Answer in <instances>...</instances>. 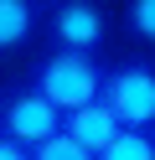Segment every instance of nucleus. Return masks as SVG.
I'll return each mask as SVG.
<instances>
[{
    "mask_svg": "<svg viewBox=\"0 0 155 160\" xmlns=\"http://www.w3.org/2000/svg\"><path fill=\"white\" fill-rule=\"evenodd\" d=\"M103 72L109 62H98V52H67V47H47L36 62L26 67V83L62 114L98 103L103 98Z\"/></svg>",
    "mask_w": 155,
    "mask_h": 160,
    "instance_id": "obj_1",
    "label": "nucleus"
},
{
    "mask_svg": "<svg viewBox=\"0 0 155 160\" xmlns=\"http://www.w3.org/2000/svg\"><path fill=\"white\" fill-rule=\"evenodd\" d=\"M103 103L124 119V129L155 134V57L150 52L114 57L109 72H103Z\"/></svg>",
    "mask_w": 155,
    "mask_h": 160,
    "instance_id": "obj_2",
    "label": "nucleus"
},
{
    "mask_svg": "<svg viewBox=\"0 0 155 160\" xmlns=\"http://www.w3.org/2000/svg\"><path fill=\"white\" fill-rule=\"evenodd\" d=\"M62 124H67V114L52 108L31 83H16V88L0 93V134L21 139L26 150H36V145H47L52 134H62Z\"/></svg>",
    "mask_w": 155,
    "mask_h": 160,
    "instance_id": "obj_3",
    "label": "nucleus"
},
{
    "mask_svg": "<svg viewBox=\"0 0 155 160\" xmlns=\"http://www.w3.org/2000/svg\"><path fill=\"white\" fill-rule=\"evenodd\" d=\"M47 36L67 52H98L109 42V11L98 0H57L47 11Z\"/></svg>",
    "mask_w": 155,
    "mask_h": 160,
    "instance_id": "obj_4",
    "label": "nucleus"
},
{
    "mask_svg": "<svg viewBox=\"0 0 155 160\" xmlns=\"http://www.w3.org/2000/svg\"><path fill=\"white\" fill-rule=\"evenodd\" d=\"M62 129H67V134L78 139L83 150L103 155V150H109L114 139L124 134V119H119V114H114V108L98 98V103H88V108H78V114H67V124H62Z\"/></svg>",
    "mask_w": 155,
    "mask_h": 160,
    "instance_id": "obj_5",
    "label": "nucleus"
},
{
    "mask_svg": "<svg viewBox=\"0 0 155 160\" xmlns=\"http://www.w3.org/2000/svg\"><path fill=\"white\" fill-rule=\"evenodd\" d=\"M36 21H41L36 0H0V57L21 52V47L36 36Z\"/></svg>",
    "mask_w": 155,
    "mask_h": 160,
    "instance_id": "obj_6",
    "label": "nucleus"
},
{
    "mask_svg": "<svg viewBox=\"0 0 155 160\" xmlns=\"http://www.w3.org/2000/svg\"><path fill=\"white\" fill-rule=\"evenodd\" d=\"M119 16H124V31H129L140 47L155 52V0H124Z\"/></svg>",
    "mask_w": 155,
    "mask_h": 160,
    "instance_id": "obj_7",
    "label": "nucleus"
},
{
    "mask_svg": "<svg viewBox=\"0 0 155 160\" xmlns=\"http://www.w3.org/2000/svg\"><path fill=\"white\" fill-rule=\"evenodd\" d=\"M98 160H155V134L150 129H124Z\"/></svg>",
    "mask_w": 155,
    "mask_h": 160,
    "instance_id": "obj_8",
    "label": "nucleus"
},
{
    "mask_svg": "<svg viewBox=\"0 0 155 160\" xmlns=\"http://www.w3.org/2000/svg\"><path fill=\"white\" fill-rule=\"evenodd\" d=\"M31 160H98V155H93V150H83L78 139L62 129V134H52L47 145H36V150H31Z\"/></svg>",
    "mask_w": 155,
    "mask_h": 160,
    "instance_id": "obj_9",
    "label": "nucleus"
},
{
    "mask_svg": "<svg viewBox=\"0 0 155 160\" xmlns=\"http://www.w3.org/2000/svg\"><path fill=\"white\" fill-rule=\"evenodd\" d=\"M0 160H31V150L21 145V139H10V134H0Z\"/></svg>",
    "mask_w": 155,
    "mask_h": 160,
    "instance_id": "obj_10",
    "label": "nucleus"
},
{
    "mask_svg": "<svg viewBox=\"0 0 155 160\" xmlns=\"http://www.w3.org/2000/svg\"><path fill=\"white\" fill-rule=\"evenodd\" d=\"M36 5H47V11H52V5H57V0H36Z\"/></svg>",
    "mask_w": 155,
    "mask_h": 160,
    "instance_id": "obj_11",
    "label": "nucleus"
}]
</instances>
